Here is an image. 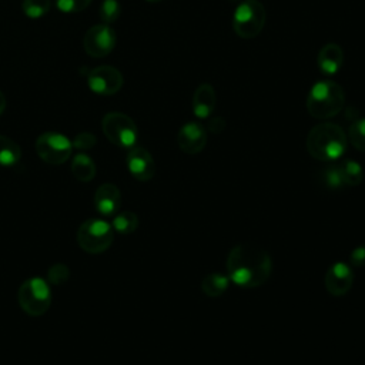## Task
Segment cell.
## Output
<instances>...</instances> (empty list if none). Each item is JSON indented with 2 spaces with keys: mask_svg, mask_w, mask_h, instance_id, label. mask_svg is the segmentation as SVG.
I'll use <instances>...</instances> for the list:
<instances>
[{
  "mask_svg": "<svg viewBox=\"0 0 365 365\" xmlns=\"http://www.w3.org/2000/svg\"><path fill=\"white\" fill-rule=\"evenodd\" d=\"M346 147V133L341 125L331 121L314 125L307 135V151L318 161H335L345 154Z\"/></svg>",
  "mask_w": 365,
  "mask_h": 365,
  "instance_id": "obj_2",
  "label": "cell"
},
{
  "mask_svg": "<svg viewBox=\"0 0 365 365\" xmlns=\"http://www.w3.org/2000/svg\"><path fill=\"white\" fill-rule=\"evenodd\" d=\"M21 158V150L16 141L0 134V165H16Z\"/></svg>",
  "mask_w": 365,
  "mask_h": 365,
  "instance_id": "obj_19",
  "label": "cell"
},
{
  "mask_svg": "<svg viewBox=\"0 0 365 365\" xmlns=\"http://www.w3.org/2000/svg\"><path fill=\"white\" fill-rule=\"evenodd\" d=\"M318 68L325 76L336 74L344 63V51L339 44L328 43L324 44L317 57Z\"/></svg>",
  "mask_w": 365,
  "mask_h": 365,
  "instance_id": "obj_16",
  "label": "cell"
},
{
  "mask_svg": "<svg viewBox=\"0 0 365 365\" xmlns=\"http://www.w3.org/2000/svg\"><path fill=\"white\" fill-rule=\"evenodd\" d=\"M346 137L354 148L365 153V117L355 120L349 125Z\"/></svg>",
  "mask_w": 365,
  "mask_h": 365,
  "instance_id": "obj_22",
  "label": "cell"
},
{
  "mask_svg": "<svg viewBox=\"0 0 365 365\" xmlns=\"http://www.w3.org/2000/svg\"><path fill=\"white\" fill-rule=\"evenodd\" d=\"M121 13V6L118 0H103L100 4V19L106 23H114Z\"/></svg>",
  "mask_w": 365,
  "mask_h": 365,
  "instance_id": "obj_25",
  "label": "cell"
},
{
  "mask_svg": "<svg viewBox=\"0 0 365 365\" xmlns=\"http://www.w3.org/2000/svg\"><path fill=\"white\" fill-rule=\"evenodd\" d=\"M91 0H56V7L61 13H78L88 7Z\"/></svg>",
  "mask_w": 365,
  "mask_h": 365,
  "instance_id": "obj_27",
  "label": "cell"
},
{
  "mask_svg": "<svg viewBox=\"0 0 365 365\" xmlns=\"http://www.w3.org/2000/svg\"><path fill=\"white\" fill-rule=\"evenodd\" d=\"M215 104H217V96H215V90L210 83H202L200 84L192 96V113L197 118L204 120L208 118L214 110H215Z\"/></svg>",
  "mask_w": 365,
  "mask_h": 365,
  "instance_id": "obj_15",
  "label": "cell"
},
{
  "mask_svg": "<svg viewBox=\"0 0 365 365\" xmlns=\"http://www.w3.org/2000/svg\"><path fill=\"white\" fill-rule=\"evenodd\" d=\"M147 1H154L155 3V1H161V0H147Z\"/></svg>",
  "mask_w": 365,
  "mask_h": 365,
  "instance_id": "obj_32",
  "label": "cell"
},
{
  "mask_svg": "<svg viewBox=\"0 0 365 365\" xmlns=\"http://www.w3.org/2000/svg\"><path fill=\"white\" fill-rule=\"evenodd\" d=\"M68 278H70V269L67 265L61 262L53 264L47 271V281L53 285H61L67 282Z\"/></svg>",
  "mask_w": 365,
  "mask_h": 365,
  "instance_id": "obj_26",
  "label": "cell"
},
{
  "mask_svg": "<svg viewBox=\"0 0 365 365\" xmlns=\"http://www.w3.org/2000/svg\"><path fill=\"white\" fill-rule=\"evenodd\" d=\"M113 227L98 218L86 220L77 230V244L88 254H101L107 251L113 244Z\"/></svg>",
  "mask_w": 365,
  "mask_h": 365,
  "instance_id": "obj_6",
  "label": "cell"
},
{
  "mask_svg": "<svg viewBox=\"0 0 365 365\" xmlns=\"http://www.w3.org/2000/svg\"><path fill=\"white\" fill-rule=\"evenodd\" d=\"M207 138V130L200 123L190 121L178 130L177 144L182 153L194 155L204 150Z\"/></svg>",
  "mask_w": 365,
  "mask_h": 365,
  "instance_id": "obj_12",
  "label": "cell"
},
{
  "mask_svg": "<svg viewBox=\"0 0 365 365\" xmlns=\"http://www.w3.org/2000/svg\"><path fill=\"white\" fill-rule=\"evenodd\" d=\"M349 265L361 268L365 265V244L358 245L356 248L352 250L349 255Z\"/></svg>",
  "mask_w": 365,
  "mask_h": 365,
  "instance_id": "obj_29",
  "label": "cell"
},
{
  "mask_svg": "<svg viewBox=\"0 0 365 365\" xmlns=\"http://www.w3.org/2000/svg\"><path fill=\"white\" fill-rule=\"evenodd\" d=\"M101 130L110 143L121 148L134 147L138 138L134 120L120 111L107 113L101 120Z\"/></svg>",
  "mask_w": 365,
  "mask_h": 365,
  "instance_id": "obj_7",
  "label": "cell"
},
{
  "mask_svg": "<svg viewBox=\"0 0 365 365\" xmlns=\"http://www.w3.org/2000/svg\"><path fill=\"white\" fill-rule=\"evenodd\" d=\"M345 187H356L364 180L362 165L355 160H345L339 164Z\"/></svg>",
  "mask_w": 365,
  "mask_h": 365,
  "instance_id": "obj_21",
  "label": "cell"
},
{
  "mask_svg": "<svg viewBox=\"0 0 365 365\" xmlns=\"http://www.w3.org/2000/svg\"><path fill=\"white\" fill-rule=\"evenodd\" d=\"M354 284V271L348 262L336 261L327 269L324 275V285L332 297H342L349 292Z\"/></svg>",
  "mask_w": 365,
  "mask_h": 365,
  "instance_id": "obj_11",
  "label": "cell"
},
{
  "mask_svg": "<svg viewBox=\"0 0 365 365\" xmlns=\"http://www.w3.org/2000/svg\"><path fill=\"white\" fill-rule=\"evenodd\" d=\"M125 163L130 174L138 181H150L155 174L154 158L143 147H131L127 154Z\"/></svg>",
  "mask_w": 365,
  "mask_h": 365,
  "instance_id": "obj_13",
  "label": "cell"
},
{
  "mask_svg": "<svg viewBox=\"0 0 365 365\" xmlns=\"http://www.w3.org/2000/svg\"><path fill=\"white\" fill-rule=\"evenodd\" d=\"M17 301L20 308L30 317H41L51 305V291L46 279L27 278L19 288Z\"/></svg>",
  "mask_w": 365,
  "mask_h": 365,
  "instance_id": "obj_5",
  "label": "cell"
},
{
  "mask_svg": "<svg viewBox=\"0 0 365 365\" xmlns=\"http://www.w3.org/2000/svg\"><path fill=\"white\" fill-rule=\"evenodd\" d=\"M123 74L113 66H98L88 71L87 86L100 96H113L123 87Z\"/></svg>",
  "mask_w": 365,
  "mask_h": 365,
  "instance_id": "obj_10",
  "label": "cell"
},
{
  "mask_svg": "<svg viewBox=\"0 0 365 365\" xmlns=\"http://www.w3.org/2000/svg\"><path fill=\"white\" fill-rule=\"evenodd\" d=\"M96 143H97L96 135L91 134V133H87V131H83V133L77 134L74 137V140L71 141L73 148H77V150H81V151L93 148L96 145Z\"/></svg>",
  "mask_w": 365,
  "mask_h": 365,
  "instance_id": "obj_28",
  "label": "cell"
},
{
  "mask_svg": "<svg viewBox=\"0 0 365 365\" xmlns=\"http://www.w3.org/2000/svg\"><path fill=\"white\" fill-rule=\"evenodd\" d=\"M4 108H6V97H4V94L0 91V115L3 114Z\"/></svg>",
  "mask_w": 365,
  "mask_h": 365,
  "instance_id": "obj_31",
  "label": "cell"
},
{
  "mask_svg": "<svg viewBox=\"0 0 365 365\" xmlns=\"http://www.w3.org/2000/svg\"><path fill=\"white\" fill-rule=\"evenodd\" d=\"M34 148L37 155L50 165H60L64 164L73 151L71 141L54 131H46L40 134L34 143Z\"/></svg>",
  "mask_w": 365,
  "mask_h": 365,
  "instance_id": "obj_8",
  "label": "cell"
},
{
  "mask_svg": "<svg viewBox=\"0 0 365 365\" xmlns=\"http://www.w3.org/2000/svg\"><path fill=\"white\" fill-rule=\"evenodd\" d=\"M94 205L101 215H115L121 207V192L118 187L111 182L101 184L96 190Z\"/></svg>",
  "mask_w": 365,
  "mask_h": 365,
  "instance_id": "obj_14",
  "label": "cell"
},
{
  "mask_svg": "<svg viewBox=\"0 0 365 365\" xmlns=\"http://www.w3.org/2000/svg\"><path fill=\"white\" fill-rule=\"evenodd\" d=\"M267 20V11L259 0H241L232 14L234 33L245 40L257 37Z\"/></svg>",
  "mask_w": 365,
  "mask_h": 365,
  "instance_id": "obj_4",
  "label": "cell"
},
{
  "mask_svg": "<svg viewBox=\"0 0 365 365\" xmlns=\"http://www.w3.org/2000/svg\"><path fill=\"white\" fill-rule=\"evenodd\" d=\"M70 170L73 177L81 182H88L96 177V164L93 158L84 153H78L73 157Z\"/></svg>",
  "mask_w": 365,
  "mask_h": 365,
  "instance_id": "obj_17",
  "label": "cell"
},
{
  "mask_svg": "<svg viewBox=\"0 0 365 365\" xmlns=\"http://www.w3.org/2000/svg\"><path fill=\"white\" fill-rule=\"evenodd\" d=\"M225 128V120L222 117H212L208 121V130L214 134H220Z\"/></svg>",
  "mask_w": 365,
  "mask_h": 365,
  "instance_id": "obj_30",
  "label": "cell"
},
{
  "mask_svg": "<svg viewBox=\"0 0 365 365\" xmlns=\"http://www.w3.org/2000/svg\"><path fill=\"white\" fill-rule=\"evenodd\" d=\"M230 1H241V0H230Z\"/></svg>",
  "mask_w": 365,
  "mask_h": 365,
  "instance_id": "obj_33",
  "label": "cell"
},
{
  "mask_svg": "<svg viewBox=\"0 0 365 365\" xmlns=\"http://www.w3.org/2000/svg\"><path fill=\"white\" fill-rule=\"evenodd\" d=\"M307 111L317 120H329L338 115L345 106V93L341 84L332 80L317 81L307 96Z\"/></svg>",
  "mask_w": 365,
  "mask_h": 365,
  "instance_id": "obj_3",
  "label": "cell"
},
{
  "mask_svg": "<svg viewBox=\"0 0 365 365\" xmlns=\"http://www.w3.org/2000/svg\"><path fill=\"white\" fill-rule=\"evenodd\" d=\"M322 181L329 190H341L345 187L344 178L341 174L339 164H329L324 171H322Z\"/></svg>",
  "mask_w": 365,
  "mask_h": 365,
  "instance_id": "obj_24",
  "label": "cell"
},
{
  "mask_svg": "<svg viewBox=\"0 0 365 365\" xmlns=\"http://www.w3.org/2000/svg\"><path fill=\"white\" fill-rule=\"evenodd\" d=\"M111 227L118 234H123V235L133 234L137 230V227H138V217H137L135 212H133L130 210L118 211L114 215Z\"/></svg>",
  "mask_w": 365,
  "mask_h": 365,
  "instance_id": "obj_20",
  "label": "cell"
},
{
  "mask_svg": "<svg viewBox=\"0 0 365 365\" xmlns=\"http://www.w3.org/2000/svg\"><path fill=\"white\" fill-rule=\"evenodd\" d=\"M201 291L211 298H217L220 295H222L228 287H230V278L227 274H221V272H212L208 274L202 278L201 284Z\"/></svg>",
  "mask_w": 365,
  "mask_h": 365,
  "instance_id": "obj_18",
  "label": "cell"
},
{
  "mask_svg": "<svg viewBox=\"0 0 365 365\" xmlns=\"http://www.w3.org/2000/svg\"><path fill=\"white\" fill-rule=\"evenodd\" d=\"M227 275L241 288H257L268 281L272 259L267 250L251 242L234 245L227 257Z\"/></svg>",
  "mask_w": 365,
  "mask_h": 365,
  "instance_id": "obj_1",
  "label": "cell"
},
{
  "mask_svg": "<svg viewBox=\"0 0 365 365\" xmlns=\"http://www.w3.org/2000/svg\"><path fill=\"white\" fill-rule=\"evenodd\" d=\"M115 41H117V37H115L114 29L110 27V24L100 23L90 27L86 31L83 38V46L88 56L100 58L113 51V48L115 47Z\"/></svg>",
  "mask_w": 365,
  "mask_h": 365,
  "instance_id": "obj_9",
  "label": "cell"
},
{
  "mask_svg": "<svg viewBox=\"0 0 365 365\" xmlns=\"http://www.w3.org/2000/svg\"><path fill=\"white\" fill-rule=\"evenodd\" d=\"M51 1L50 0H23L21 10L30 19L43 17L50 11Z\"/></svg>",
  "mask_w": 365,
  "mask_h": 365,
  "instance_id": "obj_23",
  "label": "cell"
}]
</instances>
